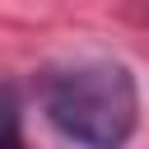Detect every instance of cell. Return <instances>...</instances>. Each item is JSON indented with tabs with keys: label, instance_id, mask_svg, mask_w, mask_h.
<instances>
[{
	"label": "cell",
	"instance_id": "1",
	"mask_svg": "<svg viewBox=\"0 0 149 149\" xmlns=\"http://www.w3.org/2000/svg\"><path fill=\"white\" fill-rule=\"evenodd\" d=\"M42 112L79 149H126L140 126V88L116 56H70L42 70Z\"/></svg>",
	"mask_w": 149,
	"mask_h": 149
},
{
	"label": "cell",
	"instance_id": "2",
	"mask_svg": "<svg viewBox=\"0 0 149 149\" xmlns=\"http://www.w3.org/2000/svg\"><path fill=\"white\" fill-rule=\"evenodd\" d=\"M5 149H23V135H19V112L9 102V130H5Z\"/></svg>",
	"mask_w": 149,
	"mask_h": 149
}]
</instances>
